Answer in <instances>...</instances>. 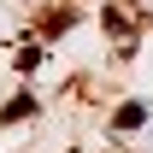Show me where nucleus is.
I'll return each mask as SVG.
<instances>
[{
  "label": "nucleus",
  "mask_w": 153,
  "mask_h": 153,
  "mask_svg": "<svg viewBox=\"0 0 153 153\" xmlns=\"http://www.w3.org/2000/svg\"><path fill=\"white\" fill-rule=\"evenodd\" d=\"M141 124H147V100H124V106L112 112V130L118 135H135Z\"/></svg>",
  "instance_id": "obj_1"
},
{
  "label": "nucleus",
  "mask_w": 153,
  "mask_h": 153,
  "mask_svg": "<svg viewBox=\"0 0 153 153\" xmlns=\"http://www.w3.org/2000/svg\"><path fill=\"white\" fill-rule=\"evenodd\" d=\"M24 118H36V94H18L0 106V124H24Z\"/></svg>",
  "instance_id": "obj_2"
}]
</instances>
